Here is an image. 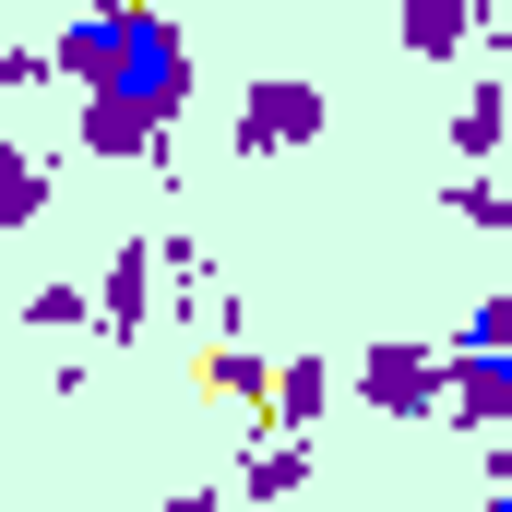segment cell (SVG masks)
<instances>
[{"label": "cell", "instance_id": "obj_17", "mask_svg": "<svg viewBox=\"0 0 512 512\" xmlns=\"http://www.w3.org/2000/svg\"><path fill=\"white\" fill-rule=\"evenodd\" d=\"M477 48H512V0H477Z\"/></svg>", "mask_w": 512, "mask_h": 512}, {"label": "cell", "instance_id": "obj_3", "mask_svg": "<svg viewBox=\"0 0 512 512\" xmlns=\"http://www.w3.org/2000/svg\"><path fill=\"white\" fill-rule=\"evenodd\" d=\"M358 405H382V417H453V358L382 334V346H358Z\"/></svg>", "mask_w": 512, "mask_h": 512}, {"label": "cell", "instance_id": "obj_4", "mask_svg": "<svg viewBox=\"0 0 512 512\" xmlns=\"http://www.w3.org/2000/svg\"><path fill=\"white\" fill-rule=\"evenodd\" d=\"M155 274H167L155 239H120V251H108V274H96V322H108V334H143V322H155V298H167Z\"/></svg>", "mask_w": 512, "mask_h": 512}, {"label": "cell", "instance_id": "obj_2", "mask_svg": "<svg viewBox=\"0 0 512 512\" xmlns=\"http://www.w3.org/2000/svg\"><path fill=\"white\" fill-rule=\"evenodd\" d=\"M334 131V108H322V84H298V72H262L251 96L227 108V143L239 155H310Z\"/></svg>", "mask_w": 512, "mask_h": 512}, {"label": "cell", "instance_id": "obj_1", "mask_svg": "<svg viewBox=\"0 0 512 512\" xmlns=\"http://www.w3.org/2000/svg\"><path fill=\"white\" fill-rule=\"evenodd\" d=\"M191 108V36L167 24V12H131L120 60L84 84V120H72V155H96V167H131V155H155L167 131Z\"/></svg>", "mask_w": 512, "mask_h": 512}, {"label": "cell", "instance_id": "obj_19", "mask_svg": "<svg viewBox=\"0 0 512 512\" xmlns=\"http://www.w3.org/2000/svg\"><path fill=\"white\" fill-rule=\"evenodd\" d=\"M120 12H155V0H120Z\"/></svg>", "mask_w": 512, "mask_h": 512}, {"label": "cell", "instance_id": "obj_6", "mask_svg": "<svg viewBox=\"0 0 512 512\" xmlns=\"http://www.w3.org/2000/svg\"><path fill=\"white\" fill-rule=\"evenodd\" d=\"M453 417H465V429H489V441H512V346L453 358Z\"/></svg>", "mask_w": 512, "mask_h": 512}, {"label": "cell", "instance_id": "obj_15", "mask_svg": "<svg viewBox=\"0 0 512 512\" xmlns=\"http://www.w3.org/2000/svg\"><path fill=\"white\" fill-rule=\"evenodd\" d=\"M36 84H60V60H48L36 36H12V48H0V96H36Z\"/></svg>", "mask_w": 512, "mask_h": 512}, {"label": "cell", "instance_id": "obj_13", "mask_svg": "<svg viewBox=\"0 0 512 512\" xmlns=\"http://www.w3.org/2000/svg\"><path fill=\"white\" fill-rule=\"evenodd\" d=\"M489 346H512V286H489V298L453 322V346H441V358H489Z\"/></svg>", "mask_w": 512, "mask_h": 512}, {"label": "cell", "instance_id": "obj_16", "mask_svg": "<svg viewBox=\"0 0 512 512\" xmlns=\"http://www.w3.org/2000/svg\"><path fill=\"white\" fill-rule=\"evenodd\" d=\"M453 215H465V227H512V191L489 179V167H465V191H453Z\"/></svg>", "mask_w": 512, "mask_h": 512}, {"label": "cell", "instance_id": "obj_11", "mask_svg": "<svg viewBox=\"0 0 512 512\" xmlns=\"http://www.w3.org/2000/svg\"><path fill=\"white\" fill-rule=\"evenodd\" d=\"M203 393H215V405H274V370H262V346H239V334H215V358H203Z\"/></svg>", "mask_w": 512, "mask_h": 512}, {"label": "cell", "instance_id": "obj_14", "mask_svg": "<svg viewBox=\"0 0 512 512\" xmlns=\"http://www.w3.org/2000/svg\"><path fill=\"white\" fill-rule=\"evenodd\" d=\"M24 322L36 334H72V322H96V286H24Z\"/></svg>", "mask_w": 512, "mask_h": 512}, {"label": "cell", "instance_id": "obj_7", "mask_svg": "<svg viewBox=\"0 0 512 512\" xmlns=\"http://www.w3.org/2000/svg\"><path fill=\"white\" fill-rule=\"evenodd\" d=\"M120 36H131V12H120V0H96V12H72V24L48 36V60H60V84H96V72L120 60Z\"/></svg>", "mask_w": 512, "mask_h": 512}, {"label": "cell", "instance_id": "obj_18", "mask_svg": "<svg viewBox=\"0 0 512 512\" xmlns=\"http://www.w3.org/2000/svg\"><path fill=\"white\" fill-rule=\"evenodd\" d=\"M477 512H512V453L489 465V501H477Z\"/></svg>", "mask_w": 512, "mask_h": 512}, {"label": "cell", "instance_id": "obj_10", "mask_svg": "<svg viewBox=\"0 0 512 512\" xmlns=\"http://www.w3.org/2000/svg\"><path fill=\"white\" fill-rule=\"evenodd\" d=\"M262 417H274V429H310V441H322V417H334V370H322V358H286Z\"/></svg>", "mask_w": 512, "mask_h": 512}, {"label": "cell", "instance_id": "obj_5", "mask_svg": "<svg viewBox=\"0 0 512 512\" xmlns=\"http://www.w3.org/2000/svg\"><path fill=\"white\" fill-rule=\"evenodd\" d=\"M310 489V429H274L262 417V441H251V465H239V501H262V512H286Z\"/></svg>", "mask_w": 512, "mask_h": 512}, {"label": "cell", "instance_id": "obj_12", "mask_svg": "<svg viewBox=\"0 0 512 512\" xmlns=\"http://www.w3.org/2000/svg\"><path fill=\"white\" fill-rule=\"evenodd\" d=\"M48 179H60V155H36V143H0V239H12V227H36Z\"/></svg>", "mask_w": 512, "mask_h": 512}, {"label": "cell", "instance_id": "obj_8", "mask_svg": "<svg viewBox=\"0 0 512 512\" xmlns=\"http://www.w3.org/2000/svg\"><path fill=\"white\" fill-rule=\"evenodd\" d=\"M501 143H512V84H501V72H477V84L453 96V155H465V167H489Z\"/></svg>", "mask_w": 512, "mask_h": 512}, {"label": "cell", "instance_id": "obj_9", "mask_svg": "<svg viewBox=\"0 0 512 512\" xmlns=\"http://www.w3.org/2000/svg\"><path fill=\"white\" fill-rule=\"evenodd\" d=\"M393 36H405L417 60H465V48H477V0H405Z\"/></svg>", "mask_w": 512, "mask_h": 512}]
</instances>
